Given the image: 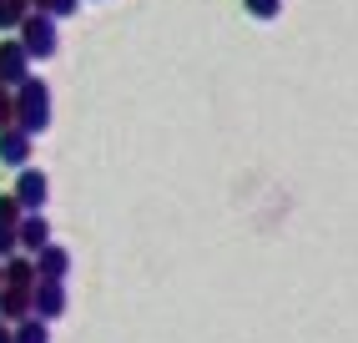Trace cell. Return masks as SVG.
Returning a JSON list of instances; mask_svg holds the SVG:
<instances>
[{"mask_svg":"<svg viewBox=\"0 0 358 343\" xmlns=\"http://www.w3.org/2000/svg\"><path fill=\"white\" fill-rule=\"evenodd\" d=\"M15 127L41 136L45 127H51V86H45L41 76H26L15 86Z\"/></svg>","mask_w":358,"mask_h":343,"instance_id":"obj_2","label":"cell"},{"mask_svg":"<svg viewBox=\"0 0 358 343\" xmlns=\"http://www.w3.org/2000/svg\"><path fill=\"white\" fill-rule=\"evenodd\" d=\"M0 162L6 167H31V132H20V127L0 132Z\"/></svg>","mask_w":358,"mask_h":343,"instance_id":"obj_7","label":"cell"},{"mask_svg":"<svg viewBox=\"0 0 358 343\" xmlns=\"http://www.w3.org/2000/svg\"><path fill=\"white\" fill-rule=\"evenodd\" d=\"M31 6H36L41 15H51V20H66V15L81 10V0H31Z\"/></svg>","mask_w":358,"mask_h":343,"instance_id":"obj_12","label":"cell"},{"mask_svg":"<svg viewBox=\"0 0 358 343\" xmlns=\"http://www.w3.org/2000/svg\"><path fill=\"white\" fill-rule=\"evenodd\" d=\"M15 253H20V232L15 227H0V262L15 258Z\"/></svg>","mask_w":358,"mask_h":343,"instance_id":"obj_16","label":"cell"},{"mask_svg":"<svg viewBox=\"0 0 358 343\" xmlns=\"http://www.w3.org/2000/svg\"><path fill=\"white\" fill-rule=\"evenodd\" d=\"M20 217H26V207L15 202V192H6L0 197V227H20Z\"/></svg>","mask_w":358,"mask_h":343,"instance_id":"obj_13","label":"cell"},{"mask_svg":"<svg viewBox=\"0 0 358 343\" xmlns=\"http://www.w3.org/2000/svg\"><path fill=\"white\" fill-rule=\"evenodd\" d=\"M31 76V51L20 46V36L15 41H0V81L6 86H20Z\"/></svg>","mask_w":358,"mask_h":343,"instance_id":"obj_5","label":"cell"},{"mask_svg":"<svg viewBox=\"0 0 358 343\" xmlns=\"http://www.w3.org/2000/svg\"><path fill=\"white\" fill-rule=\"evenodd\" d=\"M15 232H20V253H31V258H36V253L45 248V242H51V223H45L41 212H26V217H20V227H15Z\"/></svg>","mask_w":358,"mask_h":343,"instance_id":"obj_8","label":"cell"},{"mask_svg":"<svg viewBox=\"0 0 358 343\" xmlns=\"http://www.w3.org/2000/svg\"><path fill=\"white\" fill-rule=\"evenodd\" d=\"M45 197H51V182H45V172L36 167H20V177H15V202L26 207V212H41Z\"/></svg>","mask_w":358,"mask_h":343,"instance_id":"obj_4","label":"cell"},{"mask_svg":"<svg viewBox=\"0 0 358 343\" xmlns=\"http://www.w3.org/2000/svg\"><path fill=\"white\" fill-rule=\"evenodd\" d=\"M31 10H36L31 0H0V36L20 31V26H26V15H31Z\"/></svg>","mask_w":358,"mask_h":343,"instance_id":"obj_10","label":"cell"},{"mask_svg":"<svg viewBox=\"0 0 358 343\" xmlns=\"http://www.w3.org/2000/svg\"><path fill=\"white\" fill-rule=\"evenodd\" d=\"M36 273H41V278H66V273H71V253L56 248V242H45V248L36 253Z\"/></svg>","mask_w":358,"mask_h":343,"instance_id":"obj_9","label":"cell"},{"mask_svg":"<svg viewBox=\"0 0 358 343\" xmlns=\"http://www.w3.org/2000/svg\"><path fill=\"white\" fill-rule=\"evenodd\" d=\"M36 258H6V288H0V318H10V323H20V318L36 313Z\"/></svg>","mask_w":358,"mask_h":343,"instance_id":"obj_1","label":"cell"},{"mask_svg":"<svg viewBox=\"0 0 358 343\" xmlns=\"http://www.w3.org/2000/svg\"><path fill=\"white\" fill-rule=\"evenodd\" d=\"M0 288H6V262H0Z\"/></svg>","mask_w":358,"mask_h":343,"instance_id":"obj_18","label":"cell"},{"mask_svg":"<svg viewBox=\"0 0 358 343\" xmlns=\"http://www.w3.org/2000/svg\"><path fill=\"white\" fill-rule=\"evenodd\" d=\"M243 6H248L252 20H278L282 15V0H243Z\"/></svg>","mask_w":358,"mask_h":343,"instance_id":"obj_14","label":"cell"},{"mask_svg":"<svg viewBox=\"0 0 358 343\" xmlns=\"http://www.w3.org/2000/svg\"><path fill=\"white\" fill-rule=\"evenodd\" d=\"M0 343H15V323H10V318H0Z\"/></svg>","mask_w":358,"mask_h":343,"instance_id":"obj_17","label":"cell"},{"mask_svg":"<svg viewBox=\"0 0 358 343\" xmlns=\"http://www.w3.org/2000/svg\"><path fill=\"white\" fill-rule=\"evenodd\" d=\"M15 343H51V328H45V318H41V313L20 318V323H15Z\"/></svg>","mask_w":358,"mask_h":343,"instance_id":"obj_11","label":"cell"},{"mask_svg":"<svg viewBox=\"0 0 358 343\" xmlns=\"http://www.w3.org/2000/svg\"><path fill=\"white\" fill-rule=\"evenodd\" d=\"M6 127H15V86L0 81V132Z\"/></svg>","mask_w":358,"mask_h":343,"instance_id":"obj_15","label":"cell"},{"mask_svg":"<svg viewBox=\"0 0 358 343\" xmlns=\"http://www.w3.org/2000/svg\"><path fill=\"white\" fill-rule=\"evenodd\" d=\"M36 313L45 323H56L66 313V278H36Z\"/></svg>","mask_w":358,"mask_h":343,"instance_id":"obj_6","label":"cell"},{"mask_svg":"<svg viewBox=\"0 0 358 343\" xmlns=\"http://www.w3.org/2000/svg\"><path fill=\"white\" fill-rule=\"evenodd\" d=\"M15 36H20V46L31 51V61H51V56H56V46H61V41H56V20H51V15H41V10H31V15H26V26H20Z\"/></svg>","mask_w":358,"mask_h":343,"instance_id":"obj_3","label":"cell"}]
</instances>
